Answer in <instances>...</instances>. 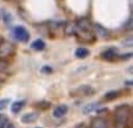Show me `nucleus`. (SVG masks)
Returning <instances> with one entry per match:
<instances>
[{"instance_id":"nucleus-25","label":"nucleus","mask_w":133,"mask_h":128,"mask_svg":"<svg viewBox=\"0 0 133 128\" xmlns=\"http://www.w3.org/2000/svg\"><path fill=\"white\" fill-rule=\"evenodd\" d=\"M126 85H128V86H132V81L129 80V81H126Z\"/></svg>"},{"instance_id":"nucleus-3","label":"nucleus","mask_w":133,"mask_h":128,"mask_svg":"<svg viewBox=\"0 0 133 128\" xmlns=\"http://www.w3.org/2000/svg\"><path fill=\"white\" fill-rule=\"evenodd\" d=\"M12 33H14V37L16 38L19 42H24V43L29 42L30 33L24 26H16L14 29V31H12Z\"/></svg>"},{"instance_id":"nucleus-10","label":"nucleus","mask_w":133,"mask_h":128,"mask_svg":"<svg viewBox=\"0 0 133 128\" xmlns=\"http://www.w3.org/2000/svg\"><path fill=\"white\" fill-rule=\"evenodd\" d=\"M68 106L66 105H59L57 106L54 111H53V117H56V118H62L64 117L66 113H68Z\"/></svg>"},{"instance_id":"nucleus-24","label":"nucleus","mask_w":133,"mask_h":128,"mask_svg":"<svg viewBox=\"0 0 133 128\" xmlns=\"http://www.w3.org/2000/svg\"><path fill=\"white\" fill-rule=\"evenodd\" d=\"M74 128H86V126L84 123H80V124H78V126H75Z\"/></svg>"},{"instance_id":"nucleus-16","label":"nucleus","mask_w":133,"mask_h":128,"mask_svg":"<svg viewBox=\"0 0 133 128\" xmlns=\"http://www.w3.org/2000/svg\"><path fill=\"white\" fill-rule=\"evenodd\" d=\"M36 107H38L39 110H47L51 107V104L47 102V101H41V102H37Z\"/></svg>"},{"instance_id":"nucleus-12","label":"nucleus","mask_w":133,"mask_h":128,"mask_svg":"<svg viewBox=\"0 0 133 128\" xmlns=\"http://www.w3.org/2000/svg\"><path fill=\"white\" fill-rule=\"evenodd\" d=\"M31 48H32L33 51L41 52V51H43V49L46 48V43H44V41H42V39H36V41H33L32 42Z\"/></svg>"},{"instance_id":"nucleus-6","label":"nucleus","mask_w":133,"mask_h":128,"mask_svg":"<svg viewBox=\"0 0 133 128\" xmlns=\"http://www.w3.org/2000/svg\"><path fill=\"white\" fill-rule=\"evenodd\" d=\"M14 51H15L14 44H11V43H6V42L0 43V58L12 54Z\"/></svg>"},{"instance_id":"nucleus-11","label":"nucleus","mask_w":133,"mask_h":128,"mask_svg":"<svg viewBox=\"0 0 133 128\" xmlns=\"http://www.w3.org/2000/svg\"><path fill=\"white\" fill-rule=\"evenodd\" d=\"M100 106H101V104L100 102H92V104H88L83 109V113H90V112H92V111H96L97 109H100Z\"/></svg>"},{"instance_id":"nucleus-5","label":"nucleus","mask_w":133,"mask_h":128,"mask_svg":"<svg viewBox=\"0 0 133 128\" xmlns=\"http://www.w3.org/2000/svg\"><path fill=\"white\" fill-rule=\"evenodd\" d=\"M101 58L105 59V60H115L118 58V49L115 47H111V48H107L106 51L101 53Z\"/></svg>"},{"instance_id":"nucleus-22","label":"nucleus","mask_w":133,"mask_h":128,"mask_svg":"<svg viewBox=\"0 0 133 128\" xmlns=\"http://www.w3.org/2000/svg\"><path fill=\"white\" fill-rule=\"evenodd\" d=\"M131 57H132V53H127L124 56H118V58H121V59H129Z\"/></svg>"},{"instance_id":"nucleus-17","label":"nucleus","mask_w":133,"mask_h":128,"mask_svg":"<svg viewBox=\"0 0 133 128\" xmlns=\"http://www.w3.org/2000/svg\"><path fill=\"white\" fill-rule=\"evenodd\" d=\"M3 19H4V22L6 25H10V24H11V21H12L11 15L8 14V12H5V11H4V15H3Z\"/></svg>"},{"instance_id":"nucleus-21","label":"nucleus","mask_w":133,"mask_h":128,"mask_svg":"<svg viewBox=\"0 0 133 128\" xmlns=\"http://www.w3.org/2000/svg\"><path fill=\"white\" fill-rule=\"evenodd\" d=\"M42 73H52V68L51 66H43Z\"/></svg>"},{"instance_id":"nucleus-4","label":"nucleus","mask_w":133,"mask_h":128,"mask_svg":"<svg viewBox=\"0 0 133 128\" xmlns=\"http://www.w3.org/2000/svg\"><path fill=\"white\" fill-rule=\"evenodd\" d=\"M95 94V89L90 85H81L73 91V95L79 96H92Z\"/></svg>"},{"instance_id":"nucleus-20","label":"nucleus","mask_w":133,"mask_h":128,"mask_svg":"<svg viewBox=\"0 0 133 128\" xmlns=\"http://www.w3.org/2000/svg\"><path fill=\"white\" fill-rule=\"evenodd\" d=\"M6 68H8V64L5 62H3V60H0V71L6 70Z\"/></svg>"},{"instance_id":"nucleus-1","label":"nucleus","mask_w":133,"mask_h":128,"mask_svg":"<svg viewBox=\"0 0 133 128\" xmlns=\"http://www.w3.org/2000/svg\"><path fill=\"white\" fill-rule=\"evenodd\" d=\"M115 128H129L132 124V106L128 104L119 105L115 110Z\"/></svg>"},{"instance_id":"nucleus-26","label":"nucleus","mask_w":133,"mask_h":128,"mask_svg":"<svg viewBox=\"0 0 133 128\" xmlns=\"http://www.w3.org/2000/svg\"><path fill=\"white\" fill-rule=\"evenodd\" d=\"M1 42H3V38H1V37H0V43H1Z\"/></svg>"},{"instance_id":"nucleus-8","label":"nucleus","mask_w":133,"mask_h":128,"mask_svg":"<svg viewBox=\"0 0 133 128\" xmlns=\"http://www.w3.org/2000/svg\"><path fill=\"white\" fill-rule=\"evenodd\" d=\"M92 32L95 33V36L96 37H100V38H107L110 36V33L109 31L106 29H104L101 25L99 24H95V25H92Z\"/></svg>"},{"instance_id":"nucleus-2","label":"nucleus","mask_w":133,"mask_h":128,"mask_svg":"<svg viewBox=\"0 0 133 128\" xmlns=\"http://www.w3.org/2000/svg\"><path fill=\"white\" fill-rule=\"evenodd\" d=\"M76 38L83 43H92L95 42L96 36L95 33L92 32V30H86V31H78L75 33Z\"/></svg>"},{"instance_id":"nucleus-13","label":"nucleus","mask_w":133,"mask_h":128,"mask_svg":"<svg viewBox=\"0 0 133 128\" xmlns=\"http://www.w3.org/2000/svg\"><path fill=\"white\" fill-rule=\"evenodd\" d=\"M89 54H90V51H89L88 48H84V47L76 48V51H75V57L80 58V59H84V58L89 57Z\"/></svg>"},{"instance_id":"nucleus-9","label":"nucleus","mask_w":133,"mask_h":128,"mask_svg":"<svg viewBox=\"0 0 133 128\" xmlns=\"http://www.w3.org/2000/svg\"><path fill=\"white\" fill-rule=\"evenodd\" d=\"M39 117V113L38 112H30V113H25L22 117H21V122L25 124H30L36 122Z\"/></svg>"},{"instance_id":"nucleus-23","label":"nucleus","mask_w":133,"mask_h":128,"mask_svg":"<svg viewBox=\"0 0 133 128\" xmlns=\"http://www.w3.org/2000/svg\"><path fill=\"white\" fill-rule=\"evenodd\" d=\"M5 128H15V126H14V124H12V123H11V122L9 121V122H8V124H6V127H5Z\"/></svg>"},{"instance_id":"nucleus-18","label":"nucleus","mask_w":133,"mask_h":128,"mask_svg":"<svg viewBox=\"0 0 133 128\" xmlns=\"http://www.w3.org/2000/svg\"><path fill=\"white\" fill-rule=\"evenodd\" d=\"M9 122V118L5 117V116H0V128H5L6 124Z\"/></svg>"},{"instance_id":"nucleus-15","label":"nucleus","mask_w":133,"mask_h":128,"mask_svg":"<svg viewBox=\"0 0 133 128\" xmlns=\"http://www.w3.org/2000/svg\"><path fill=\"white\" fill-rule=\"evenodd\" d=\"M119 91H109V92H106V95L104 96V100H106V101H112V100L117 99V97H119Z\"/></svg>"},{"instance_id":"nucleus-28","label":"nucleus","mask_w":133,"mask_h":128,"mask_svg":"<svg viewBox=\"0 0 133 128\" xmlns=\"http://www.w3.org/2000/svg\"><path fill=\"white\" fill-rule=\"evenodd\" d=\"M0 85H1V81H0Z\"/></svg>"},{"instance_id":"nucleus-19","label":"nucleus","mask_w":133,"mask_h":128,"mask_svg":"<svg viewBox=\"0 0 133 128\" xmlns=\"http://www.w3.org/2000/svg\"><path fill=\"white\" fill-rule=\"evenodd\" d=\"M10 102L9 99H3L0 100V111H3L4 109H6V106H8V104Z\"/></svg>"},{"instance_id":"nucleus-27","label":"nucleus","mask_w":133,"mask_h":128,"mask_svg":"<svg viewBox=\"0 0 133 128\" xmlns=\"http://www.w3.org/2000/svg\"><path fill=\"white\" fill-rule=\"evenodd\" d=\"M36 128H41V127H36Z\"/></svg>"},{"instance_id":"nucleus-14","label":"nucleus","mask_w":133,"mask_h":128,"mask_svg":"<svg viewBox=\"0 0 133 128\" xmlns=\"http://www.w3.org/2000/svg\"><path fill=\"white\" fill-rule=\"evenodd\" d=\"M25 102L24 100H21V101H15L14 104H11V112L12 113H19L21 110L24 109V106H25Z\"/></svg>"},{"instance_id":"nucleus-7","label":"nucleus","mask_w":133,"mask_h":128,"mask_svg":"<svg viewBox=\"0 0 133 128\" xmlns=\"http://www.w3.org/2000/svg\"><path fill=\"white\" fill-rule=\"evenodd\" d=\"M90 128H110V124L104 117H95L91 119Z\"/></svg>"},{"instance_id":"nucleus-29","label":"nucleus","mask_w":133,"mask_h":128,"mask_svg":"<svg viewBox=\"0 0 133 128\" xmlns=\"http://www.w3.org/2000/svg\"><path fill=\"white\" fill-rule=\"evenodd\" d=\"M0 116H1V114H0Z\"/></svg>"}]
</instances>
